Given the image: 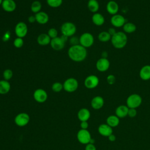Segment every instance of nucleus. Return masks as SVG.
<instances>
[{"label":"nucleus","instance_id":"obj_20","mask_svg":"<svg viewBox=\"0 0 150 150\" xmlns=\"http://www.w3.org/2000/svg\"><path fill=\"white\" fill-rule=\"evenodd\" d=\"M139 75L142 80H148L150 79V65L146 64L142 67L139 70Z\"/></svg>","mask_w":150,"mask_h":150},{"label":"nucleus","instance_id":"obj_22","mask_svg":"<svg viewBox=\"0 0 150 150\" xmlns=\"http://www.w3.org/2000/svg\"><path fill=\"white\" fill-rule=\"evenodd\" d=\"M51 38L47 33H41L37 38V42L40 46H47L50 44Z\"/></svg>","mask_w":150,"mask_h":150},{"label":"nucleus","instance_id":"obj_3","mask_svg":"<svg viewBox=\"0 0 150 150\" xmlns=\"http://www.w3.org/2000/svg\"><path fill=\"white\" fill-rule=\"evenodd\" d=\"M62 35L67 38L72 37L76 32L77 28L74 23L71 22H66L63 23L60 28Z\"/></svg>","mask_w":150,"mask_h":150},{"label":"nucleus","instance_id":"obj_34","mask_svg":"<svg viewBox=\"0 0 150 150\" xmlns=\"http://www.w3.org/2000/svg\"><path fill=\"white\" fill-rule=\"evenodd\" d=\"M23 43H24V42H23V38H19V37L16 38L14 39L13 42V46L16 48H21V47H22L23 46Z\"/></svg>","mask_w":150,"mask_h":150},{"label":"nucleus","instance_id":"obj_9","mask_svg":"<svg viewBox=\"0 0 150 150\" xmlns=\"http://www.w3.org/2000/svg\"><path fill=\"white\" fill-rule=\"evenodd\" d=\"M77 138L79 142L82 144H89L91 136L90 132L87 129H80L77 134Z\"/></svg>","mask_w":150,"mask_h":150},{"label":"nucleus","instance_id":"obj_1","mask_svg":"<svg viewBox=\"0 0 150 150\" xmlns=\"http://www.w3.org/2000/svg\"><path fill=\"white\" fill-rule=\"evenodd\" d=\"M69 57L75 62H81L84 60L87 56L86 48L81 45H71L67 51Z\"/></svg>","mask_w":150,"mask_h":150},{"label":"nucleus","instance_id":"obj_16","mask_svg":"<svg viewBox=\"0 0 150 150\" xmlns=\"http://www.w3.org/2000/svg\"><path fill=\"white\" fill-rule=\"evenodd\" d=\"M104 104V98L100 96H97L93 97L91 101V106L94 110L101 109Z\"/></svg>","mask_w":150,"mask_h":150},{"label":"nucleus","instance_id":"obj_26","mask_svg":"<svg viewBox=\"0 0 150 150\" xmlns=\"http://www.w3.org/2000/svg\"><path fill=\"white\" fill-rule=\"evenodd\" d=\"M87 8L91 12L94 13L98 11L100 5L97 0H88L87 2Z\"/></svg>","mask_w":150,"mask_h":150},{"label":"nucleus","instance_id":"obj_8","mask_svg":"<svg viewBox=\"0 0 150 150\" xmlns=\"http://www.w3.org/2000/svg\"><path fill=\"white\" fill-rule=\"evenodd\" d=\"M30 121V117L28 114L26 112H21L17 114L15 118L14 122L18 127L26 126Z\"/></svg>","mask_w":150,"mask_h":150},{"label":"nucleus","instance_id":"obj_13","mask_svg":"<svg viewBox=\"0 0 150 150\" xmlns=\"http://www.w3.org/2000/svg\"><path fill=\"white\" fill-rule=\"evenodd\" d=\"M110 66V63L107 58L101 57L97 61L96 64L97 70L100 72H104L107 71L109 69Z\"/></svg>","mask_w":150,"mask_h":150},{"label":"nucleus","instance_id":"obj_7","mask_svg":"<svg viewBox=\"0 0 150 150\" xmlns=\"http://www.w3.org/2000/svg\"><path fill=\"white\" fill-rule=\"evenodd\" d=\"M94 42L93 35L88 32H85L81 34L79 38V44L85 48L91 47Z\"/></svg>","mask_w":150,"mask_h":150},{"label":"nucleus","instance_id":"obj_43","mask_svg":"<svg viewBox=\"0 0 150 150\" xmlns=\"http://www.w3.org/2000/svg\"><path fill=\"white\" fill-rule=\"evenodd\" d=\"M108 139H109L111 142H114V141H115V139H116V137H115V135L114 134H111L110 135H109V136L108 137Z\"/></svg>","mask_w":150,"mask_h":150},{"label":"nucleus","instance_id":"obj_32","mask_svg":"<svg viewBox=\"0 0 150 150\" xmlns=\"http://www.w3.org/2000/svg\"><path fill=\"white\" fill-rule=\"evenodd\" d=\"M63 89V85L60 82H55L52 86V90L56 93L60 92Z\"/></svg>","mask_w":150,"mask_h":150},{"label":"nucleus","instance_id":"obj_12","mask_svg":"<svg viewBox=\"0 0 150 150\" xmlns=\"http://www.w3.org/2000/svg\"><path fill=\"white\" fill-rule=\"evenodd\" d=\"M33 97L36 102L43 103L47 100L48 96L47 92L45 90L42 88H38L35 90L33 94Z\"/></svg>","mask_w":150,"mask_h":150},{"label":"nucleus","instance_id":"obj_6","mask_svg":"<svg viewBox=\"0 0 150 150\" xmlns=\"http://www.w3.org/2000/svg\"><path fill=\"white\" fill-rule=\"evenodd\" d=\"M127 106L129 108H136L142 103V97L138 94H132L127 98Z\"/></svg>","mask_w":150,"mask_h":150},{"label":"nucleus","instance_id":"obj_4","mask_svg":"<svg viewBox=\"0 0 150 150\" xmlns=\"http://www.w3.org/2000/svg\"><path fill=\"white\" fill-rule=\"evenodd\" d=\"M67 37L62 35L60 37H56L53 39H51L50 43V46L54 50H62L65 46V43L67 41Z\"/></svg>","mask_w":150,"mask_h":150},{"label":"nucleus","instance_id":"obj_42","mask_svg":"<svg viewBox=\"0 0 150 150\" xmlns=\"http://www.w3.org/2000/svg\"><path fill=\"white\" fill-rule=\"evenodd\" d=\"M28 21L30 23H34L35 22H36V18H35V15H31V16H29Z\"/></svg>","mask_w":150,"mask_h":150},{"label":"nucleus","instance_id":"obj_23","mask_svg":"<svg viewBox=\"0 0 150 150\" xmlns=\"http://www.w3.org/2000/svg\"><path fill=\"white\" fill-rule=\"evenodd\" d=\"M129 108L125 105H121L117 107L115 110V115H117L119 118H122L125 117L128 115V111Z\"/></svg>","mask_w":150,"mask_h":150},{"label":"nucleus","instance_id":"obj_5","mask_svg":"<svg viewBox=\"0 0 150 150\" xmlns=\"http://www.w3.org/2000/svg\"><path fill=\"white\" fill-rule=\"evenodd\" d=\"M63 85L64 90L68 93H73L76 91L78 88L79 82L74 77H69L64 81Z\"/></svg>","mask_w":150,"mask_h":150},{"label":"nucleus","instance_id":"obj_46","mask_svg":"<svg viewBox=\"0 0 150 150\" xmlns=\"http://www.w3.org/2000/svg\"><path fill=\"white\" fill-rule=\"evenodd\" d=\"M2 2H3V0H0V5H2Z\"/></svg>","mask_w":150,"mask_h":150},{"label":"nucleus","instance_id":"obj_35","mask_svg":"<svg viewBox=\"0 0 150 150\" xmlns=\"http://www.w3.org/2000/svg\"><path fill=\"white\" fill-rule=\"evenodd\" d=\"M47 35L51 39H53L58 36V31L56 29L52 28L48 30Z\"/></svg>","mask_w":150,"mask_h":150},{"label":"nucleus","instance_id":"obj_44","mask_svg":"<svg viewBox=\"0 0 150 150\" xmlns=\"http://www.w3.org/2000/svg\"><path fill=\"white\" fill-rule=\"evenodd\" d=\"M107 57H108V53L106 51H103L101 53V57L107 58Z\"/></svg>","mask_w":150,"mask_h":150},{"label":"nucleus","instance_id":"obj_41","mask_svg":"<svg viewBox=\"0 0 150 150\" xmlns=\"http://www.w3.org/2000/svg\"><path fill=\"white\" fill-rule=\"evenodd\" d=\"M108 32L109 33V34L112 36V35H114L117 32H116V30H115V28H112V27H111V28H110L109 29H108Z\"/></svg>","mask_w":150,"mask_h":150},{"label":"nucleus","instance_id":"obj_14","mask_svg":"<svg viewBox=\"0 0 150 150\" xmlns=\"http://www.w3.org/2000/svg\"><path fill=\"white\" fill-rule=\"evenodd\" d=\"M125 18L120 14H115L112 16L110 19V22L112 26L115 28H121L125 23Z\"/></svg>","mask_w":150,"mask_h":150},{"label":"nucleus","instance_id":"obj_40","mask_svg":"<svg viewBox=\"0 0 150 150\" xmlns=\"http://www.w3.org/2000/svg\"><path fill=\"white\" fill-rule=\"evenodd\" d=\"M88 127V123L87 121H81L80 122V128L83 129H87Z\"/></svg>","mask_w":150,"mask_h":150},{"label":"nucleus","instance_id":"obj_24","mask_svg":"<svg viewBox=\"0 0 150 150\" xmlns=\"http://www.w3.org/2000/svg\"><path fill=\"white\" fill-rule=\"evenodd\" d=\"M91 20L93 23L96 26H101L105 22V18L104 16L98 12L94 13L93 15L91 17Z\"/></svg>","mask_w":150,"mask_h":150},{"label":"nucleus","instance_id":"obj_37","mask_svg":"<svg viewBox=\"0 0 150 150\" xmlns=\"http://www.w3.org/2000/svg\"><path fill=\"white\" fill-rule=\"evenodd\" d=\"M137 114V111L136 108H129L128 111V115L130 118H134L136 116Z\"/></svg>","mask_w":150,"mask_h":150},{"label":"nucleus","instance_id":"obj_21","mask_svg":"<svg viewBox=\"0 0 150 150\" xmlns=\"http://www.w3.org/2000/svg\"><path fill=\"white\" fill-rule=\"evenodd\" d=\"M90 117V111L86 108H82L77 112V118L80 121H87Z\"/></svg>","mask_w":150,"mask_h":150},{"label":"nucleus","instance_id":"obj_25","mask_svg":"<svg viewBox=\"0 0 150 150\" xmlns=\"http://www.w3.org/2000/svg\"><path fill=\"white\" fill-rule=\"evenodd\" d=\"M11 84L5 80H0V94H6L11 90Z\"/></svg>","mask_w":150,"mask_h":150},{"label":"nucleus","instance_id":"obj_11","mask_svg":"<svg viewBox=\"0 0 150 150\" xmlns=\"http://www.w3.org/2000/svg\"><path fill=\"white\" fill-rule=\"evenodd\" d=\"M99 84L98 77L94 74L89 75L87 76L84 80V86L88 89H93L97 87Z\"/></svg>","mask_w":150,"mask_h":150},{"label":"nucleus","instance_id":"obj_2","mask_svg":"<svg viewBox=\"0 0 150 150\" xmlns=\"http://www.w3.org/2000/svg\"><path fill=\"white\" fill-rule=\"evenodd\" d=\"M111 42L112 46L115 48L121 49L124 48L127 45L128 38L125 32L119 31L117 32L111 36Z\"/></svg>","mask_w":150,"mask_h":150},{"label":"nucleus","instance_id":"obj_19","mask_svg":"<svg viewBox=\"0 0 150 150\" xmlns=\"http://www.w3.org/2000/svg\"><path fill=\"white\" fill-rule=\"evenodd\" d=\"M98 131L102 136L108 137L112 134V128L107 124H102L99 125Z\"/></svg>","mask_w":150,"mask_h":150},{"label":"nucleus","instance_id":"obj_30","mask_svg":"<svg viewBox=\"0 0 150 150\" xmlns=\"http://www.w3.org/2000/svg\"><path fill=\"white\" fill-rule=\"evenodd\" d=\"M42 9V4L39 1H33L30 5V10L34 13H36L41 11Z\"/></svg>","mask_w":150,"mask_h":150},{"label":"nucleus","instance_id":"obj_36","mask_svg":"<svg viewBox=\"0 0 150 150\" xmlns=\"http://www.w3.org/2000/svg\"><path fill=\"white\" fill-rule=\"evenodd\" d=\"M116 78L113 74H109L107 77V82L110 85H112L115 83Z\"/></svg>","mask_w":150,"mask_h":150},{"label":"nucleus","instance_id":"obj_31","mask_svg":"<svg viewBox=\"0 0 150 150\" xmlns=\"http://www.w3.org/2000/svg\"><path fill=\"white\" fill-rule=\"evenodd\" d=\"M46 2L50 7L56 8L62 5L63 0H46Z\"/></svg>","mask_w":150,"mask_h":150},{"label":"nucleus","instance_id":"obj_39","mask_svg":"<svg viewBox=\"0 0 150 150\" xmlns=\"http://www.w3.org/2000/svg\"><path fill=\"white\" fill-rule=\"evenodd\" d=\"M85 150H97L94 144H87L85 146Z\"/></svg>","mask_w":150,"mask_h":150},{"label":"nucleus","instance_id":"obj_45","mask_svg":"<svg viewBox=\"0 0 150 150\" xmlns=\"http://www.w3.org/2000/svg\"><path fill=\"white\" fill-rule=\"evenodd\" d=\"M94 142H95V140L91 138V140H90V142H89V143H90V144H94Z\"/></svg>","mask_w":150,"mask_h":150},{"label":"nucleus","instance_id":"obj_10","mask_svg":"<svg viewBox=\"0 0 150 150\" xmlns=\"http://www.w3.org/2000/svg\"><path fill=\"white\" fill-rule=\"evenodd\" d=\"M28 28L24 22H19L15 27V33L17 37L23 38L28 33Z\"/></svg>","mask_w":150,"mask_h":150},{"label":"nucleus","instance_id":"obj_15","mask_svg":"<svg viewBox=\"0 0 150 150\" xmlns=\"http://www.w3.org/2000/svg\"><path fill=\"white\" fill-rule=\"evenodd\" d=\"M2 8L7 12H12L16 8V4L14 0H3Z\"/></svg>","mask_w":150,"mask_h":150},{"label":"nucleus","instance_id":"obj_28","mask_svg":"<svg viewBox=\"0 0 150 150\" xmlns=\"http://www.w3.org/2000/svg\"><path fill=\"white\" fill-rule=\"evenodd\" d=\"M122 27L124 32L127 33H132L135 32L137 29L136 25L132 22H127Z\"/></svg>","mask_w":150,"mask_h":150},{"label":"nucleus","instance_id":"obj_33","mask_svg":"<svg viewBox=\"0 0 150 150\" xmlns=\"http://www.w3.org/2000/svg\"><path fill=\"white\" fill-rule=\"evenodd\" d=\"M2 74H3L4 80L8 81L12 79V77L13 76V71L12 70H11L9 69H7L4 71Z\"/></svg>","mask_w":150,"mask_h":150},{"label":"nucleus","instance_id":"obj_17","mask_svg":"<svg viewBox=\"0 0 150 150\" xmlns=\"http://www.w3.org/2000/svg\"><path fill=\"white\" fill-rule=\"evenodd\" d=\"M106 10L108 13L114 15L117 14L119 10V6L117 2L114 1H110L106 5Z\"/></svg>","mask_w":150,"mask_h":150},{"label":"nucleus","instance_id":"obj_18","mask_svg":"<svg viewBox=\"0 0 150 150\" xmlns=\"http://www.w3.org/2000/svg\"><path fill=\"white\" fill-rule=\"evenodd\" d=\"M36 18V22L41 25L46 24L49 20V16L48 14L43 11H40L35 15Z\"/></svg>","mask_w":150,"mask_h":150},{"label":"nucleus","instance_id":"obj_27","mask_svg":"<svg viewBox=\"0 0 150 150\" xmlns=\"http://www.w3.org/2000/svg\"><path fill=\"white\" fill-rule=\"evenodd\" d=\"M106 122L107 124H108L109 126L114 128L118 125L120 123V119L117 115H111L107 117L106 120Z\"/></svg>","mask_w":150,"mask_h":150},{"label":"nucleus","instance_id":"obj_29","mask_svg":"<svg viewBox=\"0 0 150 150\" xmlns=\"http://www.w3.org/2000/svg\"><path fill=\"white\" fill-rule=\"evenodd\" d=\"M98 39L101 42H107L111 40V36L109 34L108 31H102L98 34Z\"/></svg>","mask_w":150,"mask_h":150},{"label":"nucleus","instance_id":"obj_38","mask_svg":"<svg viewBox=\"0 0 150 150\" xmlns=\"http://www.w3.org/2000/svg\"><path fill=\"white\" fill-rule=\"evenodd\" d=\"M70 43L71 45H78L79 43V39L77 38L76 37H71V38L70 40Z\"/></svg>","mask_w":150,"mask_h":150}]
</instances>
